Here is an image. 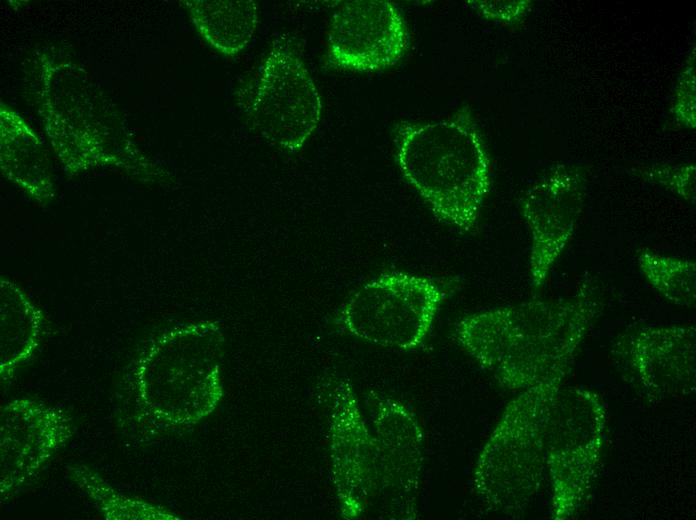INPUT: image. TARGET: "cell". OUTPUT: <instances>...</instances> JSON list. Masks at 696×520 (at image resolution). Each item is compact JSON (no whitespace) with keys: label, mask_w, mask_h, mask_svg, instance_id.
Instances as JSON below:
<instances>
[{"label":"cell","mask_w":696,"mask_h":520,"mask_svg":"<svg viewBox=\"0 0 696 520\" xmlns=\"http://www.w3.org/2000/svg\"><path fill=\"white\" fill-rule=\"evenodd\" d=\"M567 372L524 389L507 405L483 446L473 486L491 508L514 514L537 495L546 469L549 415Z\"/></svg>","instance_id":"cell-4"},{"label":"cell","mask_w":696,"mask_h":520,"mask_svg":"<svg viewBox=\"0 0 696 520\" xmlns=\"http://www.w3.org/2000/svg\"><path fill=\"white\" fill-rule=\"evenodd\" d=\"M408 39L405 19L395 3L347 1L333 15L327 59L332 66L344 70H381L403 57Z\"/></svg>","instance_id":"cell-11"},{"label":"cell","mask_w":696,"mask_h":520,"mask_svg":"<svg viewBox=\"0 0 696 520\" xmlns=\"http://www.w3.org/2000/svg\"><path fill=\"white\" fill-rule=\"evenodd\" d=\"M85 80L82 99L37 100L47 133L59 159L67 171H80L99 166L121 168L140 173L149 167L133 144L125 138L120 124L109 107L95 99L86 100Z\"/></svg>","instance_id":"cell-8"},{"label":"cell","mask_w":696,"mask_h":520,"mask_svg":"<svg viewBox=\"0 0 696 520\" xmlns=\"http://www.w3.org/2000/svg\"><path fill=\"white\" fill-rule=\"evenodd\" d=\"M467 3L482 17L502 24H515L520 22L531 6V1L529 0H469Z\"/></svg>","instance_id":"cell-22"},{"label":"cell","mask_w":696,"mask_h":520,"mask_svg":"<svg viewBox=\"0 0 696 520\" xmlns=\"http://www.w3.org/2000/svg\"><path fill=\"white\" fill-rule=\"evenodd\" d=\"M621 354L639 384L663 399L692 395L696 387V329L645 327L621 342Z\"/></svg>","instance_id":"cell-13"},{"label":"cell","mask_w":696,"mask_h":520,"mask_svg":"<svg viewBox=\"0 0 696 520\" xmlns=\"http://www.w3.org/2000/svg\"><path fill=\"white\" fill-rule=\"evenodd\" d=\"M585 198V179L579 168L559 164L525 193L521 214L531 233L530 284L542 288L573 236Z\"/></svg>","instance_id":"cell-10"},{"label":"cell","mask_w":696,"mask_h":520,"mask_svg":"<svg viewBox=\"0 0 696 520\" xmlns=\"http://www.w3.org/2000/svg\"><path fill=\"white\" fill-rule=\"evenodd\" d=\"M444 298L445 290L430 277L386 272L350 297L339 321L366 342L410 351L427 338Z\"/></svg>","instance_id":"cell-6"},{"label":"cell","mask_w":696,"mask_h":520,"mask_svg":"<svg viewBox=\"0 0 696 520\" xmlns=\"http://www.w3.org/2000/svg\"><path fill=\"white\" fill-rule=\"evenodd\" d=\"M0 379L5 387L36 350L42 314L13 283L1 281Z\"/></svg>","instance_id":"cell-16"},{"label":"cell","mask_w":696,"mask_h":520,"mask_svg":"<svg viewBox=\"0 0 696 520\" xmlns=\"http://www.w3.org/2000/svg\"><path fill=\"white\" fill-rule=\"evenodd\" d=\"M331 459L342 514L355 518L365 510L380 482L375 439L346 382L336 387L333 400Z\"/></svg>","instance_id":"cell-12"},{"label":"cell","mask_w":696,"mask_h":520,"mask_svg":"<svg viewBox=\"0 0 696 520\" xmlns=\"http://www.w3.org/2000/svg\"><path fill=\"white\" fill-rule=\"evenodd\" d=\"M74 434L63 410L38 400L19 398L0 413V498L7 501L43 469Z\"/></svg>","instance_id":"cell-9"},{"label":"cell","mask_w":696,"mask_h":520,"mask_svg":"<svg viewBox=\"0 0 696 520\" xmlns=\"http://www.w3.org/2000/svg\"><path fill=\"white\" fill-rule=\"evenodd\" d=\"M200 35L225 55L239 53L251 40L258 22L252 0L185 1Z\"/></svg>","instance_id":"cell-17"},{"label":"cell","mask_w":696,"mask_h":520,"mask_svg":"<svg viewBox=\"0 0 696 520\" xmlns=\"http://www.w3.org/2000/svg\"><path fill=\"white\" fill-rule=\"evenodd\" d=\"M605 430L606 410L598 394L586 388L560 387L551 407L546 441L552 519L571 518L586 501Z\"/></svg>","instance_id":"cell-5"},{"label":"cell","mask_w":696,"mask_h":520,"mask_svg":"<svg viewBox=\"0 0 696 520\" xmlns=\"http://www.w3.org/2000/svg\"><path fill=\"white\" fill-rule=\"evenodd\" d=\"M642 173L648 181L664 187L689 205L695 204L696 166L693 162L655 165Z\"/></svg>","instance_id":"cell-20"},{"label":"cell","mask_w":696,"mask_h":520,"mask_svg":"<svg viewBox=\"0 0 696 520\" xmlns=\"http://www.w3.org/2000/svg\"><path fill=\"white\" fill-rule=\"evenodd\" d=\"M1 170L33 199L54 196L47 155L36 135L19 115L1 108Z\"/></svg>","instance_id":"cell-15"},{"label":"cell","mask_w":696,"mask_h":520,"mask_svg":"<svg viewBox=\"0 0 696 520\" xmlns=\"http://www.w3.org/2000/svg\"><path fill=\"white\" fill-rule=\"evenodd\" d=\"M222 333L213 322L172 328L156 337L137 360L133 395L137 412L156 427L197 423L222 396Z\"/></svg>","instance_id":"cell-3"},{"label":"cell","mask_w":696,"mask_h":520,"mask_svg":"<svg viewBox=\"0 0 696 520\" xmlns=\"http://www.w3.org/2000/svg\"><path fill=\"white\" fill-rule=\"evenodd\" d=\"M637 264L650 283L669 302L691 307L696 299V263L692 259L668 256L643 248L636 253Z\"/></svg>","instance_id":"cell-19"},{"label":"cell","mask_w":696,"mask_h":520,"mask_svg":"<svg viewBox=\"0 0 696 520\" xmlns=\"http://www.w3.org/2000/svg\"><path fill=\"white\" fill-rule=\"evenodd\" d=\"M599 303L589 282L568 298L532 300L468 315L459 344L508 389H526L568 371Z\"/></svg>","instance_id":"cell-1"},{"label":"cell","mask_w":696,"mask_h":520,"mask_svg":"<svg viewBox=\"0 0 696 520\" xmlns=\"http://www.w3.org/2000/svg\"><path fill=\"white\" fill-rule=\"evenodd\" d=\"M675 120L688 129L696 126L695 48L690 51L679 74L671 107Z\"/></svg>","instance_id":"cell-21"},{"label":"cell","mask_w":696,"mask_h":520,"mask_svg":"<svg viewBox=\"0 0 696 520\" xmlns=\"http://www.w3.org/2000/svg\"><path fill=\"white\" fill-rule=\"evenodd\" d=\"M321 98L304 63L285 38L265 58L250 102L254 127L272 145L299 151L318 126Z\"/></svg>","instance_id":"cell-7"},{"label":"cell","mask_w":696,"mask_h":520,"mask_svg":"<svg viewBox=\"0 0 696 520\" xmlns=\"http://www.w3.org/2000/svg\"><path fill=\"white\" fill-rule=\"evenodd\" d=\"M70 478L95 503L106 520L173 519L171 513L141 499L116 491L98 473L86 465L68 467Z\"/></svg>","instance_id":"cell-18"},{"label":"cell","mask_w":696,"mask_h":520,"mask_svg":"<svg viewBox=\"0 0 696 520\" xmlns=\"http://www.w3.org/2000/svg\"><path fill=\"white\" fill-rule=\"evenodd\" d=\"M374 425L380 486L398 503V515L413 519L424 461L421 427L410 410L393 399L379 403Z\"/></svg>","instance_id":"cell-14"},{"label":"cell","mask_w":696,"mask_h":520,"mask_svg":"<svg viewBox=\"0 0 696 520\" xmlns=\"http://www.w3.org/2000/svg\"><path fill=\"white\" fill-rule=\"evenodd\" d=\"M396 159L403 176L441 222L469 232L491 185L489 155L471 112L431 122H401Z\"/></svg>","instance_id":"cell-2"}]
</instances>
